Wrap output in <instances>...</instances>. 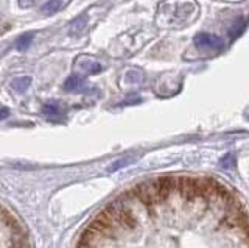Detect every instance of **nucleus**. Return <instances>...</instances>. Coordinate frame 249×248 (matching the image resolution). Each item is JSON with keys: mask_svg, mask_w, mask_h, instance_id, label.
<instances>
[{"mask_svg": "<svg viewBox=\"0 0 249 248\" xmlns=\"http://www.w3.org/2000/svg\"><path fill=\"white\" fill-rule=\"evenodd\" d=\"M75 248H249V217L221 183L162 176L107 203Z\"/></svg>", "mask_w": 249, "mask_h": 248, "instance_id": "1", "label": "nucleus"}, {"mask_svg": "<svg viewBox=\"0 0 249 248\" xmlns=\"http://www.w3.org/2000/svg\"><path fill=\"white\" fill-rule=\"evenodd\" d=\"M2 248H28L20 223L6 209L2 214Z\"/></svg>", "mask_w": 249, "mask_h": 248, "instance_id": "2", "label": "nucleus"}, {"mask_svg": "<svg viewBox=\"0 0 249 248\" xmlns=\"http://www.w3.org/2000/svg\"><path fill=\"white\" fill-rule=\"evenodd\" d=\"M193 42L201 50H220L224 45L223 38L212 33H198L193 38Z\"/></svg>", "mask_w": 249, "mask_h": 248, "instance_id": "3", "label": "nucleus"}, {"mask_svg": "<svg viewBox=\"0 0 249 248\" xmlns=\"http://www.w3.org/2000/svg\"><path fill=\"white\" fill-rule=\"evenodd\" d=\"M62 88H64L66 91H70V92H80V91L86 89V81L81 78L80 75H72L64 81V86Z\"/></svg>", "mask_w": 249, "mask_h": 248, "instance_id": "4", "label": "nucleus"}, {"mask_svg": "<svg viewBox=\"0 0 249 248\" xmlns=\"http://www.w3.org/2000/svg\"><path fill=\"white\" fill-rule=\"evenodd\" d=\"M42 114L45 115V117L52 119V120H56V119H59V117H61V114H62V108H61V105L54 103V102L47 103V105H44V106H42Z\"/></svg>", "mask_w": 249, "mask_h": 248, "instance_id": "5", "label": "nucleus"}, {"mask_svg": "<svg viewBox=\"0 0 249 248\" xmlns=\"http://www.w3.org/2000/svg\"><path fill=\"white\" fill-rule=\"evenodd\" d=\"M76 69H80L81 72H86V74H89V75H93V74H98L101 71V66L98 63H95V61H90L89 58H86V63L81 64L80 61H76V64H75Z\"/></svg>", "mask_w": 249, "mask_h": 248, "instance_id": "6", "label": "nucleus"}, {"mask_svg": "<svg viewBox=\"0 0 249 248\" xmlns=\"http://www.w3.org/2000/svg\"><path fill=\"white\" fill-rule=\"evenodd\" d=\"M62 8V0H49L41 6V13L45 16H52V14H56Z\"/></svg>", "mask_w": 249, "mask_h": 248, "instance_id": "7", "label": "nucleus"}, {"mask_svg": "<svg viewBox=\"0 0 249 248\" xmlns=\"http://www.w3.org/2000/svg\"><path fill=\"white\" fill-rule=\"evenodd\" d=\"M30 84H31L30 76H19V78H14L11 81V88H13V91L22 94V92H25L30 88Z\"/></svg>", "mask_w": 249, "mask_h": 248, "instance_id": "8", "label": "nucleus"}, {"mask_svg": "<svg viewBox=\"0 0 249 248\" xmlns=\"http://www.w3.org/2000/svg\"><path fill=\"white\" fill-rule=\"evenodd\" d=\"M33 33H23L22 36H19L18 39H16L14 45L18 50H27L30 45H31V41H33Z\"/></svg>", "mask_w": 249, "mask_h": 248, "instance_id": "9", "label": "nucleus"}, {"mask_svg": "<svg viewBox=\"0 0 249 248\" xmlns=\"http://www.w3.org/2000/svg\"><path fill=\"white\" fill-rule=\"evenodd\" d=\"M19 5L23 6V8H25V6H31L33 5V0H19Z\"/></svg>", "mask_w": 249, "mask_h": 248, "instance_id": "10", "label": "nucleus"}, {"mask_svg": "<svg viewBox=\"0 0 249 248\" xmlns=\"http://www.w3.org/2000/svg\"><path fill=\"white\" fill-rule=\"evenodd\" d=\"M8 115H10V111H8V108L6 106H3L2 108V114H0V117H2V120H5Z\"/></svg>", "mask_w": 249, "mask_h": 248, "instance_id": "11", "label": "nucleus"}]
</instances>
